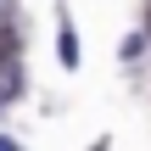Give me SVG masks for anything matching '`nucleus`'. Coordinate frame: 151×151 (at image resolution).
<instances>
[{
	"label": "nucleus",
	"instance_id": "nucleus-1",
	"mask_svg": "<svg viewBox=\"0 0 151 151\" xmlns=\"http://www.w3.org/2000/svg\"><path fill=\"white\" fill-rule=\"evenodd\" d=\"M0 62H17V28L0 22Z\"/></svg>",
	"mask_w": 151,
	"mask_h": 151
},
{
	"label": "nucleus",
	"instance_id": "nucleus-2",
	"mask_svg": "<svg viewBox=\"0 0 151 151\" xmlns=\"http://www.w3.org/2000/svg\"><path fill=\"white\" fill-rule=\"evenodd\" d=\"M146 28H151V17H146Z\"/></svg>",
	"mask_w": 151,
	"mask_h": 151
}]
</instances>
